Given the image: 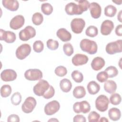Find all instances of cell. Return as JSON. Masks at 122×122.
I'll return each instance as SVG.
<instances>
[{"label":"cell","instance_id":"obj_1","mask_svg":"<svg viewBox=\"0 0 122 122\" xmlns=\"http://www.w3.org/2000/svg\"><path fill=\"white\" fill-rule=\"evenodd\" d=\"M81 50L89 54L92 55L97 52L98 46L96 42L89 39H82L80 43Z\"/></svg>","mask_w":122,"mask_h":122},{"label":"cell","instance_id":"obj_2","mask_svg":"<svg viewBox=\"0 0 122 122\" xmlns=\"http://www.w3.org/2000/svg\"><path fill=\"white\" fill-rule=\"evenodd\" d=\"M107 53L113 55L122 51V40H118L115 41L108 43L105 47Z\"/></svg>","mask_w":122,"mask_h":122},{"label":"cell","instance_id":"obj_3","mask_svg":"<svg viewBox=\"0 0 122 122\" xmlns=\"http://www.w3.org/2000/svg\"><path fill=\"white\" fill-rule=\"evenodd\" d=\"M50 86L49 82L45 80H40L33 87V92L37 96H42L48 90Z\"/></svg>","mask_w":122,"mask_h":122},{"label":"cell","instance_id":"obj_4","mask_svg":"<svg viewBox=\"0 0 122 122\" xmlns=\"http://www.w3.org/2000/svg\"><path fill=\"white\" fill-rule=\"evenodd\" d=\"M36 35L35 29L31 26H27L21 30L19 34L20 39L22 41H27Z\"/></svg>","mask_w":122,"mask_h":122},{"label":"cell","instance_id":"obj_5","mask_svg":"<svg viewBox=\"0 0 122 122\" xmlns=\"http://www.w3.org/2000/svg\"><path fill=\"white\" fill-rule=\"evenodd\" d=\"M109 100L105 95H100L95 100V107L101 112H105L108 108Z\"/></svg>","mask_w":122,"mask_h":122},{"label":"cell","instance_id":"obj_6","mask_svg":"<svg viewBox=\"0 0 122 122\" xmlns=\"http://www.w3.org/2000/svg\"><path fill=\"white\" fill-rule=\"evenodd\" d=\"M31 50V47L29 44L27 43L21 44L18 47L16 51V56L19 60H23L29 55Z\"/></svg>","mask_w":122,"mask_h":122},{"label":"cell","instance_id":"obj_7","mask_svg":"<svg viewBox=\"0 0 122 122\" xmlns=\"http://www.w3.org/2000/svg\"><path fill=\"white\" fill-rule=\"evenodd\" d=\"M24 77L28 81H34L41 80L42 77V71L38 69H30L25 71Z\"/></svg>","mask_w":122,"mask_h":122},{"label":"cell","instance_id":"obj_8","mask_svg":"<svg viewBox=\"0 0 122 122\" xmlns=\"http://www.w3.org/2000/svg\"><path fill=\"white\" fill-rule=\"evenodd\" d=\"M85 26L84 20L81 18H74L71 22V27L72 31L76 34L82 32Z\"/></svg>","mask_w":122,"mask_h":122},{"label":"cell","instance_id":"obj_9","mask_svg":"<svg viewBox=\"0 0 122 122\" xmlns=\"http://www.w3.org/2000/svg\"><path fill=\"white\" fill-rule=\"evenodd\" d=\"M37 104L35 99L33 97H27L21 106L22 111L26 113L31 112Z\"/></svg>","mask_w":122,"mask_h":122},{"label":"cell","instance_id":"obj_10","mask_svg":"<svg viewBox=\"0 0 122 122\" xmlns=\"http://www.w3.org/2000/svg\"><path fill=\"white\" fill-rule=\"evenodd\" d=\"M73 110L75 113H87L91 110V106L86 101H82L81 102H76L73 105Z\"/></svg>","mask_w":122,"mask_h":122},{"label":"cell","instance_id":"obj_11","mask_svg":"<svg viewBox=\"0 0 122 122\" xmlns=\"http://www.w3.org/2000/svg\"><path fill=\"white\" fill-rule=\"evenodd\" d=\"M60 108V103L56 100L47 103L44 109V112L47 115H52L56 113Z\"/></svg>","mask_w":122,"mask_h":122},{"label":"cell","instance_id":"obj_12","mask_svg":"<svg viewBox=\"0 0 122 122\" xmlns=\"http://www.w3.org/2000/svg\"><path fill=\"white\" fill-rule=\"evenodd\" d=\"M24 22V17L21 15H18L14 17L10 20V27L13 30H18L23 26Z\"/></svg>","mask_w":122,"mask_h":122},{"label":"cell","instance_id":"obj_13","mask_svg":"<svg viewBox=\"0 0 122 122\" xmlns=\"http://www.w3.org/2000/svg\"><path fill=\"white\" fill-rule=\"evenodd\" d=\"M0 41H4L8 43H11L15 41L16 36L13 32L6 31L3 29H0Z\"/></svg>","mask_w":122,"mask_h":122},{"label":"cell","instance_id":"obj_14","mask_svg":"<svg viewBox=\"0 0 122 122\" xmlns=\"http://www.w3.org/2000/svg\"><path fill=\"white\" fill-rule=\"evenodd\" d=\"M17 77L16 72L12 69H6L0 73L1 79L4 81H14Z\"/></svg>","mask_w":122,"mask_h":122},{"label":"cell","instance_id":"obj_15","mask_svg":"<svg viewBox=\"0 0 122 122\" xmlns=\"http://www.w3.org/2000/svg\"><path fill=\"white\" fill-rule=\"evenodd\" d=\"M114 28L113 22L110 20H104L101 26V33L102 35L106 36L111 34Z\"/></svg>","mask_w":122,"mask_h":122},{"label":"cell","instance_id":"obj_16","mask_svg":"<svg viewBox=\"0 0 122 122\" xmlns=\"http://www.w3.org/2000/svg\"><path fill=\"white\" fill-rule=\"evenodd\" d=\"M89 10L91 16L94 19H98L100 17L102 13L101 6L97 2H93L90 3Z\"/></svg>","mask_w":122,"mask_h":122},{"label":"cell","instance_id":"obj_17","mask_svg":"<svg viewBox=\"0 0 122 122\" xmlns=\"http://www.w3.org/2000/svg\"><path fill=\"white\" fill-rule=\"evenodd\" d=\"M89 60L88 57L84 54H76L72 58L71 61L74 66H81L85 64Z\"/></svg>","mask_w":122,"mask_h":122},{"label":"cell","instance_id":"obj_18","mask_svg":"<svg viewBox=\"0 0 122 122\" xmlns=\"http://www.w3.org/2000/svg\"><path fill=\"white\" fill-rule=\"evenodd\" d=\"M65 11L69 15H81L78 6L74 2H70L67 4L65 7Z\"/></svg>","mask_w":122,"mask_h":122},{"label":"cell","instance_id":"obj_19","mask_svg":"<svg viewBox=\"0 0 122 122\" xmlns=\"http://www.w3.org/2000/svg\"><path fill=\"white\" fill-rule=\"evenodd\" d=\"M2 4L4 8L11 11L17 10L19 7V3L17 0H3Z\"/></svg>","mask_w":122,"mask_h":122},{"label":"cell","instance_id":"obj_20","mask_svg":"<svg viewBox=\"0 0 122 122\" xmlns=\"http://www.w3.org/2000/svg\"><path fill=\"white\" fill-rule=\"evenodd\" d=\"M57 36L62 41L67 42L70 41L71 39V35L65 28L59 29L56 32Z\"/></svg>","mask_w":122,"mask_h":122},{"label":"cell","instance_id":"obj_21","mask_svg":"<svg viewBox=\"0 0 122 122\" xmlns=\"http://www.w3.org/2000/svg\"><path fill=\"white\" fill-rule=\"evenodd\" d=\"M104 60L101 57H95L91 62L92 68L96 71L101 70L105 65Z\"/></svg>","mask_w":122,"mask_h":122},{"label":"cell","instance_id":"obj_22","mask_svg":"<svg viewBox=\"0 0 122 122\" xmlns=\"http://www.w3.org/2000/svg\"><path fill=\"white\" fill-rule=\"evenodd\" d=\"M104 89L105 92L110 94L115 92L117 89L116 83L112 80H107L104 84Z\"/></svg>","mask_w":122,"mask_h":122},{"label":"cell","instance_id":"obj_23","mask_svg":"<svg viewBox=\"0 0 122 122\" xmlns=\"http://www.w3.org/2000/svg\"><path fill=\"white\" fill-rule=\"evenodd\" d=\"M88 92L91 95L97 94L100 90V85L94 81H90L87 86Z\"/></svg>","mask_w":122,"mask_h":122},{"label":"cell","instance_id":"obj_24","mask_svg":"<svg viewBox=\"0 0 122 122\" xmlns=\"http://www.w3.org/2000/svg\"><path fill=\"white\" fill-rule=\"evenodd\" d=\"M108 116L111 120L113 121L119 120L121 117V112L117 108H112L108 111Z\"/></svg>","mask_w":122,"mask_h":122},{"label":"cell","instance_id":"obj_25","mask_svg":"<svg viewBox=\"0 0 122 122\" xmlns=\"http://www.w3.org/2000/svg\"><path fill=\"white\" fill-rule=\"evenodd\" d=\"M60 87L61 90L64 92H69L72 88V83L70 80L64 78L60 82Z\"/></svg>","mask_w":122,"mask_h":122},{"label":"cell","instance_id":"obj_26","mask_svg":"<svg viewBox=\"0 0 122 122\" xmlns=\"http://www.w3.org/2000/svg\"><path fill=\"white\" fill-rule=\"evenodd\" d=\"M86 91L82 86H78L74 88L73 91V96L76 99L83 98L86 95Z\"/></svg>","mask_w":122,"mask_h":122},{"label":"cell","instance_id":"obj_27","mask_svg":"<svg viewBox=\"0 0 122 122\" xmlns=\"http://www.w3.org/2000/svg\"><path fill=\"white\" fill-rule=\"evenodd\" d=\"M78 2V6L79 9V10L81 14L83 12L86 11L89 8L90 6V2L86 0H75Z\"/></svg>","mask_w":122,"mask_h":122},{"label":"cell","instance_id":"obj_28","mask_svg":"<svg viewBox=\"0 0 122 122\" xmlns=\"http://www.w3.org/2000/svg\"><path fill=\"white\" fill-rule=\"evenodd\" d=\"M116 12V8L112 5H107L104 8V14L107 17H113L115 15Z\"/></svg>","mask_w":122,"mask_h":122},{"label":"cell","instance_id":"obj_29","mask_svg":"<svg viewBox=\"0 0 122 122\" xmlns=\"http://www.w3.org/2000/svg\"><path fill=\"white\" fill-rule=\"evenodd\" d=\"M12 92V89L10 85L5 84L1 86L0 88V95L2 97L6 98L9 96Z\"/></svg>","mask_w":122,"mask_h":122},{"label":"cell","instance_id":"obj_30","mask_svg":"<svg viewBox=\"0 0 122 122\" xmlns=\"http://www.w3.org/2000/svg\"><path fill=\"white\" fill-rule=\"evenodd\" d=\"M71 76L73 80L77 83H81L83 80L82 73L78 70L73 71L71 73Z\"/></svg>","mask_w":122,"mask_h":122},{"label":"cell","instance_id":"obj_31","mask_svg":"<svg viewBox=\"0 0 122 122\" xmlns=\"http://www.w3.org/2000/svg\"><path fill=\"white\" fill-rule=\"evenodd\" d=\"M98 30L96 27L95 26L91 25L88 27L85 30V34L87 36L90 37H94L98 35Z\"/></svg>","mask_w":122,"mask_h":122},{"label":"cell","instance_id":"obj_32","mask_svg":"<svg viewBox=\"0 0 122 122\" xmlns=\"http://www.w3.org/2000/svg\"><path fill=\"white\" fill-rule=\"evenodd\" d=\"M43 21V15L40 12H36L32 16V21L35 25H41Z\"/></svg>","mask_w":122,"mask_h":122},{"label":"cell","instance_id":"obj_33","mask_svg":"<svg viewBox=\"0 0 122 122\" xmlns=\"http://www.w3.org/2000/svg\"><path fill=\"white\" fill-rule=\"evenodd\" d=\"M41 10L46 15H49L53 11L52 5L49 3H43L41 5Z\"/></svg>","mask_w":122,"mask_h":122},{"label":"cell","instance_id":"obj_34","mask_svg":"<svg viewBox=\"0 0 122 122\" xmlns=\"http://www.w3.org/2000/svg\"><path fill=\"white\" fill-rule=\"evenodd\" d=\"M108 75V78H112L116 76L118 74V71L117 69L113 66H110L105 69V71Z\"/></svg>","mask_w":122,"mask_h":122},{"label":"cell","instance_id":"obj_35","mask_svg":"<svg viewBox=\"0 0 122 122\" xmlns=\"http://www.w3.org/2000/svg\"><path fill=\"white\" fill-rule=\"evenodd\" d=\"M122 101L121 95L117 93H113L110 97V102L114 105L119 104Z\"/></svg>","mask_w":122,"mask_h":122},{"label":"cell","instance_id":"obj_36","mask_svg":"<svg viewBox=\"0 0 122 122\" xmlns=\"http://www.w3.org/2000/svg\"><path fill=\"white\" fill-rule=\"evenodd\" d=\"M21 95L19 92L14 93L11 97L10 101L12 104L14 105H18L21 102Z\"/></svg>","mask_w":122,"mask_h":122},{"label":"cell","instance_id":"obj_37","mask_svg":"<svg viewBox=\"0 0 122 122\" xmlns=\"http://www.w3.org/2000/svg\"><path fill=\"white\" fill-rule=\"evenodd\" d=\"M63 50L65 54L68 56H71L74 52L73 48L70 43H66L63 44Z\"/></svg>","mask_w":122,"mask_h":122},{"label":"cell","instance_id":"obj_38","mask_svg":"<svg viewBox=\"0 0 122 122\" xmlns=\"http://www.w3.org/2000/svg\"><path fill=\"white\" fill-rule=\"evenodd\" d=\"M47 47L51 50H57L59 46V42L57 41L53 40L52 39H49L46 42Z\"/></svg>","mask_w":122,"mask_h":122},{"label":"cell","instance_id":"obj_39","mask_svg":"<svg viewBox=\"0 0 122 122\" xmlns=\"http://www.w3.org/2000/svg\"><path fill=\"white\" fill-rule=\"evenodd\" d=\"M54 72L59 77H63L67 73V70L64 66H59L55 68Z\"/></svg>","mask_w":122,"mask_h":122},{"label":"cell","instance_id":"obj_40","mask_svg":"<svg viewBox=\"0 0 122 122\" xmlns=\"http://www.w3.org/2000/svg\"><path fill=\"white\" fill-rule=\"evenodd\" d=\"M33 49L36 52H41L44 49L43 43L40 40L36 41L33 44Z\"/></svg>","mask_w":122,"mask_h":122},{"label":"cell","instance_id":"obj_41","mask_svg":"<svg viewBox=\"0 0 122 122\" xmlns=\"http://www.w3.org/2000/svg\"><path fill=\"white\" fill-rule=\"evenodd\" d=\"M88 118L89 122H97L99 121L100 118V115L97 112L92 111L89 113Z\"/></svg>","mask_w":122,"mask_h":122},{"label":"cell","instance_id":"obj_42","mask_svg":"<svg viewBox=\"0 0 122 122\" xmlns=\"http://www.w3.org/2000/svg\"><path fill=\"white\" fill-rule=\"evenodd\" d=\"M96 79L99 82L102 83L108 80V75L105 71H102L97 74Z\"/></svg>","mask_w":122,"mask_h":122},{"label":"cell","instance_id":"obj_43","mask_svg":"<svg viewBox=\"0 0 122 122\" xmlns=\"http://www.w3.org/2000/svg\"><path fill=\"white\" fill-rule=\"evenodd\" d=\"M55 94V90L52 86L50 85L48 90L44 93L43 97L46 99H49L51 98Z\"/></svg>","mask_w":122,"mask_h":122},{"label":"cell","instance_id":"obj_44","mask_svg":"<svg viewBox=\"0 0 122 122\" xmlns=\"http://www.w3.org/2000/svg\"><path fill=\"white\" fill-rule=\"evenodd\" d=\"M20 121L19 116L15 114H12L9 115L7 118V121L8 122H19Z\"/></svg>","mask_w":122,"mask_h":122},{"label":"cell","instance_id":"obj_45","mask_svg":"<svg viewBox=\"0 0 122 122\" xmlns=\"http://www.w3.org/2000/svg\"><path fill=\"white\" fill-rule=\"evenodd\" d=\"M73 121L74 122H86V120L85 117L82 115L78 114L73 117Z\"/></svg>","mask_w":122,"mask_h":122},{"label":"cell","instance_id":"obj_46","mask_svg":"<svg viewBox=\"0 0 122 122\" xmlns=\"http://www.w3.org/2000/svg\"><path fill=\"white\" fill-rule=\"evenodd\" d=\"M115 34L118 36H122V25L119 24L117 26L115 30Z\"/></svg>","mask_w":122,"mask_h":122},{"label":"cell","instance_id":"obj_47","mask_svg":"<svg viewBox=\"0 0 122 122\" xmlns=\"http://www.w3.org/2000/svg\"><path fill=\"white\" fill-rule=\"evenodd\" d=\"M122 10H121L118 13L117 15L118 20H119L120 22H122Z\"/></svg>","mask_w":122,"mask_h":122},{"label":"cell","instance_id":"obj_48","mask_svg":"<svg viewBox=\"0 0 122 122\" xmlns=\"http://www.w3.org/2000/svg\"><path fill=\"white\" fill-rule=\"evenodd\" d=\"M99 122H109L108 120L106 118H105V117H102V118L99 120Z\"/></svg>","mask_w":122,"mask_h":122},{"label":"cell","instance_id":"obj_49","mask_svg":"<svg viewBox=\"0 0 122 122\" xmlns=\"http://www.w3.org/2000/svg\"><path fill=\"white\" fill-rule=\"evenodd\" d=\"M112 2L115 3L117 5H121L122 4V0H120V1H118V0H112Z\"/></svg>","mask_w":122,"mask_h":122},{"label":"cell","instance_id":"obj_50","mask_svg":"<svg viewBox=\"0 0 122 122\" xmlns=\"http://www.w3.org/2000/svg\"><path fill=\"white\" fill-rule=\"evenodd\" d=\"M59 122V121L56 119V118H51V119H50L48 120V122Z\"/></svg>","mask_w":122,"mask_h":122}]
</instances>
